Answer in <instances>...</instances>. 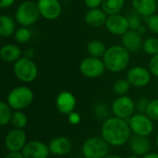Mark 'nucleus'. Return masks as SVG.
I'll return each instance as SVG.
<instances>
[{
  "label": "nucleus",
  "instance_id": "29",
  "mask_svg": "<svg viewBox=\"0 0 158 158\" xmlns=\"http://www.w3.org/2000/svg\"><path fill=\"white\" fill-rule=\"evenodd\" d=\"M11 109L7 103L0 101V126H5L10 122L12 116Z\"/></svg>",
  "mask_w": 158,
  "mask_h": 158
},
{
  "label": "nucleus",
  "instance_id": "34",
  "mask_svg": "<svg viewBox=\"0 0 158 158\" xmlns=\"http://www.w3.org/2000/svg\"><path fill=\"white\" fill-rule=\"evenodd\" d=\"M148 69L153 76L158 78V54L154 56H151V59L148 63Z\"/></svg>",
  "mask_w": 158,
  "mask_h": 158
},
{
  "label": "nucleus",
  "instance_id": "19",
  "mask_svg": "<svg viewBox=\"0 0 158 158\" xmlns=\"http://www.w3.org/2000/svg\"><path fill=\"white\" fill-rule=\"evenodd\" d=\"M131 5L133 10L144 19L157 12V0H131Z\"/></svg>",
  "mask_w": 158,
  "mask_h": 158
},
{
  "label": "nucleus",
  "instance_id": "44",
  "mask_svg": "<svg viewBox=\"0 0 158 158\" xmlns=\"http://www.w3.org/2000/svg\"><path fill=\"white\" fill-rule=\"evenodd\" d=\"M156 146H157L158 148V134L157 136H156Z\"/></svg>",
  "mask_w": 158,
  "mask_h": 158
},
{
  "label": "nucleus",
  "instance_id": "16",
  "mask_svg": "<svg viewBox=\"0 0 158 158\" xmlns=\"http://www.w3.org/2000/svg\"><path fill=\"white\" fill-rule=\"evenodd\" d=\"M142 33L135 30H129L121 36V44L130 53H137L142 48Z\"/></svg>",
  "mask_w": 158,
  "mask_h": 158
},
{
  "label": "nucleus",
  "instance_id": "31",
  "mask_svg": "<svg viewBox=\"0 0 158 158\" xmlns=\"http://www.w3.org/2000/svg\"><path fill=\"white\" fill-rule=\"evenodd\" d=\"M109 106L105 103H98L94 107V115L99 119H107L109 118Z\"/></svg>",
  "mask_w": 158,
  "mask_h": 158
},
{
  "label": "nucleus",
  "instance_id": "25",
  "mask_svg": "<svg viewBox=\"0 0 158 158\" xmlns=\"http://www.w3.org/2000/svg\"><path fill=\"white\" fill-rule=\"evenodd\" d=\"M128 20H129V29L130 30H135L138 31L141 33L145 32L147 27L146 25H144L142 23V16L139 15L138 13H136L134 10L132 12H130L128 16Z\"/></svg>",
  "mask_w": 158,
  "mask_h": 158
},
{
  "label": "nucleus",
  "instance_id": "4",
  "mask_svg": "<svg viewBox=\"0 0 158 158\" xmlns=\"http://www.w3.org/2000/svg\"><path fill=\"white\" fill-rule=\"evenodd\" d=\"M34 100V93L27 86H19L12 89L7 97L8 106L14 110H22L28 107Z\"/></svg>",
  "mask_w": 158,
  "mask_h": 158
},
{
  "label": "nucleus",
  "instance_id": "12",
  "mask_svg": "<svg viewBox=\"0 0 158 158\" xmlns=\"http://www.w3.org/2000/svg\"><path fill=\"white\" fill-rule=\"evenodd\" d=\"M26 143L27 135L21 129L11 130L5 137V145L9 152H21Z\"/></svg>",
  "mask_w": 158,
  "mask_h": 158
},
{
  "label": "nucleus",
  "instance_id": "39",
  "mask_svg": "<svg viewBox=\"0 0 158 158\" xmlns=\"http://www.w3.org/2000/svg\"><path fill=\"white\" fill-rule=\"evenodd\" d=\"M5 158H24L21 152H9Z\"/></svg>",
  "mask_w": 158,
  "mask_h": 158
},
{
  "label": "nucleus",
  "instance_id": "22",
  "mask_svg": "<svg viewBox=\"0 0 158 158\" xmlns=\"http://www.w3.org/2000/svg\"><path fill=\"white\" fill-rule=\"evenodd\" d=\"M107 47L105 44L98 39L91 40L87 44V52L89 56L102 58Z\"/></svg>",
  "mask_w": 158,
  "mask_h": 158
},
{
  "label": "nucleus",
  "instance_id": "2",
  "mask_svg": "<svg viewBox=\"0 0 158 158\" xmlns=\"http://www.w3.org/2000/svg\"><path fill=\"white\" fill-rule=\"evenodd\" d=\"M102 60L106 69L113 73H119L128 69L130 63V53L122 44L107 47Z\"/></svg>",
  "mask_w": 158,
  "mask_h": 158
},
{
  "label": "nucleus",
  "instance_id": "9",
  "mask_svg": "<svg viewBox=\"0 0 158 158\" xmlns=\"http://www.w3.org/2000/svg\"><path fill=\"white\" fill-rule=\"evenodd\" d=\"M136 109V103L128 95L117 96L112 104V111L115 117L128 120L134 114Z\"/></svg>",
  "mask_w": 158,
  "mask_h": 158
},
{
  "label": "nucleus",
  "instance_id": "10",
  "mask_svg": "<svg viewBox=\"0 0 158 158\" xmlns=\"http://www.w3.org/2000/svg\"><path fill=\"white\" fill-rule=\"evenodd\" d=\"M126 79L131 86L136 88H142L150 83L152 79V73L147 68L142 66H135L128 70Z\"/></svg>",
  "mask_w": 158,
  "mask_h": 158
},
{
  "label": "nucleus",
  "instance_id": "21",
  "mask_svg": "<svg viewBox=\"0 0 158 158\" xmlns=\"http://www.w3.org/2000/svg\"><path fill=\"white\" fill-rule=\"evenodd\" d=\"M22 56V52L18 45L7 44L0 48V58L7 63H15Z\"/></svg>",
  "mask_w": 158,
  "mask_h": 158
},
{
  "label": "nucleus",
  "instance_id": "45",
  "mask_svg": "<svg viewBox=\"0 0 158 158\" xmlns=\"http://www.w3.org/2000/svg\"><path fill=\"white\" fill-rule=\"evenodd\" d=\"M157 13H158V0H157Z\"/></svg>",
  "mask_w": 158,
  "mask_h": 158
},
{
  "label": "nucleus",
  "instance_id": "38",
  "mask_svg": "<svg viewBox=\"0 0 158 158\" xmlns=\"http://www.w3.org/2000/svg\"><path fill=\"white\" fill-rule=\"evenodd\" d=\"M16 0H0V8H8L10 7Z\"/></svg>",
  "mask_w": 158,
  "mask_h": 158
},
{
  "label": "nucleus",
  "instance_id": "41",
  "mask_svg": "<svg viewBox=\"0 0 158 158\" xmlns=\"http://www.w3.org/2000/svg\"><path fill=\"white\" fill-rule=\"evenodd\" d=\"M142 158H158V153H148L147 155L143 156Z\"/></svg>",
  "mask_w": 158,
  "mask_h": 158
},
{
  "label": "nucleus",
  "instance_id": "35",
  "mask_svg": "<svg viewBox=\"0 0 158 158\" xmlns=\"http://www.w3.org/2000/svg\"><path fill=\"white\" fill-rule=\"evenodd\" d=\"M149 103H150V100H149L148 98H146V97L140 98V99L136 102V109L139 111V113L145 114Z\"/></svg>",
  "mask_w": 158,
  "mask_h": 158
},
{
  "label": "nucleus",
  "instance_id": "28",
  "mask_svg": "<svg viewBox=\"0 0 158 158\" xmlns=\"http://www.w3.org/2000/svg\"><path fill=\"white\" fill-rule=\"evenodd\" d=\"M10 123L14 126L15 129H23L28 123V118L26 115L21 110H16L12 113Z\"/></svg>",
  "mask_w": 158,
  "mask_h": 158
},
{
  "label": "nucleus",
  "instance_id": "14",
  "mask_svg": "<svg viewBox=\"0 0 158 158\" xmlns=\"http://www.w3.org/2000/svg\"><path fill=\"white\" fill-rule=\"evenodd\" d=\"M21 153L24 158H47L50 154L48 145L40 141L27 142Z\"/></svg>",
  "mask_w": 158,
  "mask_h": 158
},
{
  "label": "nucleus",
  "instance_id": "42",
  "mask_svg": "<svg viewBox=\"0 0 158 158\" xmlns=\"http://www.w3.org/2000/svg\"><path fill=\"white\" fill-rule=\"evenodd\" d=\"M104 158H123L122 156H118V155H111V154H109L107 156H105Z\"/></svg>",
  "mask_w": 158,
  "mask_h": 158
},
{
  "label": "nucleus",
  "instance_id": "46",
  "mask_svg": "<svg viewBox=\"0 0 158 158\" xmlns=\"http://www.w3.org/2000/svg\"><path fill=\"white\" fill-rule=\"evenodd\" d=\"M157 94H158V88H157Z\"/></svg>",
  "mask_w": 158,
  "mask_h": 158
},
{
  "label": "nucleus",
  "instance_id": "33",
  "mask_svg": "<svg viewBox=\"0 0 158 158\" xmlns=\"http://www.w3.org/2000/svg\"><path fill=\"white\" fill-rule=\"evenodd\" d=\"M145 25L147 30H149L154 34H158V13H155L150 17L145 18Z\"/></svg>",
  "mask_w": 158,
  "mask_h": 158
},
{
  "label": "nucleus",
  "instance_id": "26",
  "mask_svg": "<svg viewBox=\"0 0 158 158\" xmlns=\"http://www.w3.org/2000/svg\"><path fill=\"white\" fill-rule=\"evenodd\" d=\"M143 52L151 56L158 54V38L157 37H148L142 43Z\"/></svg>",
  "mask_w": 158,
  "mask_h": 158
},
{
  "label": "nucleus",
  "instance_id": "18",
  "mask_svg": "<svg viewBox=\"0 0 158 158\" xmlns=\"http://www.w3.org/2000/svg\"><path fill=\"white\" fill-rule=\"evenodd\" d=\"M50 154L57 156H64L72 150L71 141L64 136H59L52 139L48 144Z\"/></svg>",
  "mask_w": 158,
  "mask_h": 158
},
{
  "label": "nucleus",
  "instance_id": "24",
  "mask_svg": "<svg viewBox=\"0 0 158 158\" xmlns=\"http://www.w3.org/2000/svg\"><path fill=\"white\" fill-rule=\"evenodd\" d=\"M126 0H102V8L109 15H115L120 13L125 6Z\"/></svg>",
  "mask_w": 158,
  "mask_h": 158
},
{
  "label": "nucleus",
  "instance_id": "20",
  "mask_svg": "<svg viewBox=\"0 0 158 158\" xmlns=\"http://www.w3.org/2000/svg\"><path fill=\"white\" fill-rule=\"evenodd\" d=\"M108 15L102 7L88 9L84 17L85 22L91 28H100L104 26Z\"/></svg>",
  "mask_w": 158,
  "mask_h": 158
},
{
  "label": "nucleus",
  "instance_id": "15",
  "mask_svg": "<svg viewBox=\"0 0 158 158\" xmlns=\"http://www.w3.org/2000/svg\"><path fill=\"white\" fill-rule=\"evenodd\" d=\"M76 106V97L68 91L61 92L56 98V107L62 115H69L74 111Z\"/></svg>",
  "mask_w": 158,
  "mask_h": 158
},
{
  "label": "nucleus",
  "instance_id": "1",
  "mask_svg": "<svg viewBox=\"0 0 158 158\" xmlns=\"http://www.w3.org/2000/svg\"><path fill=\"white\" fill-rule=\"evenodd\" d=\"M101 136L113 147H120L127 144L131 137V131L127 120L111 117L103 120L101 128Z\"/></svg>",
  "mask_w": 158,
  "mask_h": 158
},
{
  "label": "nucleus",
  "instance_id": "3",
  "mask_svg": "<svg viewBox=\"0 0 158 158\" xmlns=\"http://www.w3.org/2000/svg\"><path fill=\"white\" fill-rule=\"evenodd\" d=\"M110 145L102 136H93L87 139L82 145L84 158H104L109 155Z\"/></svg>",
  "mask_w": 158,
  "mask_h": 158
},
{
  "label": "nucleus",
  "instance_id": "8",
  "mask_svg": "<svg viewBox=\"0 0 158 158\" xmlns=\"http://www.w3.org/2000/svg\"><path fill=\"white\" fill-rule=\"evenodd\" d=\"M127 121L129 125L131 132L136 135L149 137L155 130L154 121L146 114H134Z\"/></svg>",
  "mask_w": 158,
  "mask_h": 158
},
{
  "label": "nucleus",
  "instance_id": "17",
  "mask_svg": "<svg viewBox=\"0 0 158 158\" xmlns=\"http://www.w3.org/2000/svg\"><path fill=\"white\" fill-rule=\"evenodd\" d=\"M129 149L132 152L133 155H136L138 156H143L150 153L151 149V142L148 137L146 136H141L133 134L129 141Z\"/></svg>",
  "mask_w": 158,
  "mask_h": 158
},
{
  "label": "nucleus",
  "instance_id": "13",
  "mask_svg": "<svg viewBox=\"0 0 158 158\" xmlns=\"http://www.w3.org/2000/svg\"><path fill=\"white\" fill-rule=\"evenodd\" d=\"M40 16L48 20L57 19L62 11L60 0H37Z\"/></svg>",
  "mask_w": 158,
  "mask_h": 158
},
{
  "label": "nucleus",
  "instance_id": "30",
  "mask_svg": "<svg viewBox=\"0 0 158 158\" xmlns=\"http://www.w3.org/2000/svg\"><path fill=\"white\" fill-rule=\"evenodd\" d=\"M14 37L17 43L19 44H25L27 43L31 37H32V31L28 27H20L18 29H16L15 32H14Z\"/></svg>",
  "mask_w": 158,
  "mask_h": 158
},
{
  "label": "nucleus",
  "instance_id": "40",
  "mask_svg": "<svg viewBox=\"0 0 158 158\" xmlns=\"http://www.w3.org/2000/svg\"><path fill=\"white\" fill-rule=\"evenodd\" d=\"M23 56L27 57V58H30V59H33V57L34 56V50L32 49V48L25 49V51L23 52Z\"/></svg>",
  "mask_w": 158,
  "mask_h": 158
},
{
  "label": "nucleus",
  "instance_id": "23",
  "mask_svg": "<svg viewBox=\"0 0 158 158\" xmlns=\"http://www.w3.org/2000/svg\"><path fill=\"white\" fill-rule=\"evenodd\" d=\"M16 31L15 22L9 16L1 15L0 16V36L9 37L14 34Z\"/></svg>",
  "mask_w": 158,
  "mask_h": 158
},
{
  "label": "nucleus",
  "instance_id": "32",
  "mask_svg": "<svg viewBox=\"0 0 158 158\" xmlns=\"http://www.w3.org/2000/svg\"><path fill=\"white\" fill-rule=\"evenodd\" d=\"M145 114L153 121H158V98L150 100V103L148 105Z\"/></svg>",
  "mask_w": 158,
  "mask_h": 158
},
{
  "label": "nucleus",
  "instance_id": "5",
  "mask_svg": "<svg viewBox=\"0 0 158 158\" xmlns=\"http://www.w3.org/2000/svg\"><path fill=\"white\" fill-rule=\"evenodd\" d=\"M39 9L36 2L24 1L16 9L15 19L17 22L23 27H29L34 24L40 18Z\"/></svg>",
  "mask_w": 158,
  "mask_h": 158
},
{
  "label": "nucleus",
  "instance_id": "11",
  "mask_svg": "<svg viewBox=\"0 0 158 158\" xmlns=\"http://www.w3.org/2000/svg\"><path fill=\"white\" fill-rule=\"evenodd\" d=\"M104 26L108 32L116 36H122L129 30V24L127 16L121 15L120 13L109 15Z\"/></svg>",
  "mask_w": 158,
  "mask_h": 158
},
{
  "label": "nucleus",
  "instance_id": "43",
  "mask_svg": "<svg viewBox=\"0 0 158 158\" xmlns=\"http://www.w3.org/2000/svg\"><path fill=\"white\" fill-rule=\"evenodd\" d=\"M126 158H142V157H141V156H136V155H131V156H127Z\"/></svg>",
  "mask_w": 158,
  "mask_h": 158
},
{
  "label": "nucleus",
  "instance_id": "27",
  "mask_svg": "<svg viewBox=\"0 0 158 158\" xmlns=\"http://www.w3.org/2000/svg\"><path fill=\"white\" fill-rule=\"evenodd\" d=\"M131 85L127 79H118L113 84V92L116 96L127 95L130 90Z\"/></svg>",
  "mask_w": 158,
  "mask_h": 158
},
{
  "label": "nucleus",
  "instance_id": "7",
  "mask_svg": "<svg viewBox=\"0 0 158 158\" xmlns=\"http://www.w3.org/2000/svg\"><path fill=\"white\" fill-rule=\"evenodd\" d=\"M106 70L105 64L102 58L87 56L81 60L79 64V71L80 73L88 79H96L100 78L104 74Z\"/></svg>",
  "mask_w": 158,
  "mask_h": 158
},
{
  "label": "nucleus",
  "instance_id": "36",
  "mask_svg": "<svg viewBox=\"0 0 158 158\" xmlns=\"http://www.w3.org/2000/svg\"><path fill=\"white\" fill-rule=\"evenodd\" d=\"M68 121L72 125H78L81 121V116L77 112L74 111L68 115Z\"/></svg>",
  "mask_w": 158,
  "mask_h": 158
},
{
  "label": "nucleus",
  "instance_id": "37",
  "mask_svg": "<svg viewBox=\"0 0 158 158\" xmlns=\"http://www.w3.org/2000/svg\"><path fill=\"white\" fill-rule=\"evenodd\" d=\"M84 3L88 9H92V8L101 7L102 0H84Z\"/></svg>",
  "mask_w": 158,
  "mask_h": 158
},
{
  "label": "nucleus",
  "instance_id": "6",
  "mask_svg": "<svg viewBox=\"0 0 158 158\" xmlns=\"http://www.w3.org/2000/svg\"><path fill=\"white\" fill-rule=\"evenodd\" d=\"M13 71L16 78L25 83L34 81L38 75V69L33 59L21 56L13 66Z\"/></svg>",
  "mask_w": 158,
  "mask_h": 158
}]
</instances>
